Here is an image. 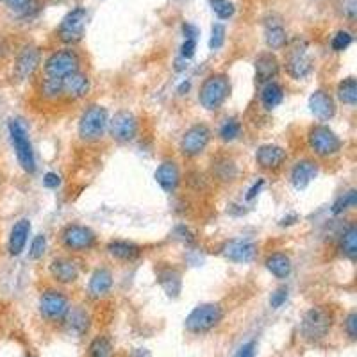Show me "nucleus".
Instances as JSON below:
<instances>
[{
  "mask_svg": "<svg viewBox=\"0 0 357 357\" xmlns=\"http://www.w3.org/2000/svg\"><path fill=\"white\" fill-rule=\"evenodd\" d=\"M286 300H287V287H279L277 292L272 293L270 305L274 307V309H279V307H283V304Z\"/></svg>",
  "mask_w": 357,
  "mask_h": 357,
  "instance_id": "a19ab883",
  "label": "nucleus"
},
{
  "mask_svg": "<svg viewBox=\"0 0 357 357\" xmlns=\"http://www.w3.org/2000/svg\"><path fill=\"white\" fill-rule=\"evenodd\" d=\"M286 70L287 74L292 75L293 79H305L307 75L311 74L313 70V59L309 57L307 54V47H293L287 54V59H286Z\"/></svg>",
  "mask_w": 357,
  "mask_h": 357,
  "instance_id": "ddd939ff",
  "label": "nucleus"
},
{
  "mask_svg": "<svg viewBox=\"0 0 357 357\" xmlns=\"http://www.w3.org/2000/svg\"><path fill=\"white\" fill-rule=\"evenodd\" d=\"M39 313L48 322H63L70 313V302L57 289H47L39 296Z\"/></svg>",
  "mask_w": 357,
  "mask_h": 357,
  "instance_id": "6e6552de",
  "label": "nucleus"
},
{
  "mask_svg": "<svg viewBox=\"0 0 357 357\" xmlns=\"http://www.w3.org/2000/svg\"><path fill=\"white\" fill-rule=\"evenodd\" d=\"M9 136H11L14 154H17V159L22 166V170L27 172V174H34L36 156L34 150H32L31 140H29V132H27L22 120H11L9 122Z\"/></svg>",
  "mask_w": 357,
  "mask_h": 357,
  "instance_id": "7ed1b4c3",
  "label": "nucleus"
},
{
  "mask_svg": "<svg viewBox=\"0 0 357 357\" xmlns=\"http://www.w3.org/2000/svg\"><path fill=\"white\" fill-rule=\"evenodd\" d=\"M332 325V314L327 307H311L305 311L304 318L300 323V331L305 340L320 341L323 340Z\"/></svg>",
  "mask_w": 357,
  "mask_h": 357,
  "instance_id": "39448f33",
  "label": "nucleus"
},
{
  "mask_svg": "<svg viewBox=\"0 0 357 357\" xmlns=\"http://www.w3.org/2000/svg\"><path fill=\"white\" fill-rule=\"evenodd\" d=\"M90 79L86 74H81V72H75V74L68 75L61 81V90L63 96H66L68 101H81L90 92Z\"/></svg>",
  "mask_w": 357,
  "mask_h": 357,
  "instance_id": "6ab92c4d",
  "label": "nucleus"
},
{
  "mask_svg": "<svg viewBox=\"0 0 357 357\" xmlns=\"http://www.w3.org/2000/svg\"><path fill=\"white\" fill-rule=\"evenodd\" d=\"M183 31H184V36H186V38H192V39H195L196 34H198V31H196V27L190 26V23H184Z\"/></svg>",
  "mask_w": 357,
  "mask_h": 357,
  "instance_id": "de8ad7c7",
  "label": "nucleus"
},
{
  "mask_svg": "<svg viewBox=\"0 0 357 357\" xmlns=\"http://www.w3.org/2000/svg\"><path fill=\"white\" fill-rule=\"evenodd\" d=\"M345 331L349 334L350 340H356L357 338V314L356 313H350L345 320Z\"/></svg>",
  "mask_w": 357,
  "mask_h": 357,
  "instance_id": "79ce46f5",
  "label": "nucleus"
},
{
  "mask_svg": "<svg viewBox=\"0 0 357 357\" xmlns=\"http://www.w3.org/2000/svg\"><path fill=\"white\" fill-rule=\"evenodd\" d=\"M223 41H225V27L222 23H214L213 29H211L210 48L211 50H218L223 45Z\"/></svg>",
  "mask_w": 357,
  "mask_h": 357,
  "instance_id": "58836bf2",
  "label": "nucleus"
},
{
  "mask_svg": "<svg viewBox=\"0 0 357 357\" xmlns=\"http://www.w3.org/2000/svg\"><path fill=\"white\" fill-rule=\"evenodd\" d=\"M231 93V81L223 74H214L205 79L201 86L198 101L207 111H216L223 105Z\"/></svg>",
  "mask_w": 357,
  "mask_h": 357,
  "instance_id": "f03ea898",
  "label": "nucleus"
},
{
  "mask_svg": "<svg viewBox=\"0 0 357 357\" xmlns=\"http://www.w3.org/2000/svg\"><path fill=\"white\" fill-rule=\"evenodd\" d=\"M284 99V90L280 84L277 83H266L265 88H263L261 92V102L265 105V109H275L277 105L283 102Z\"/></svg>",
  "mask_w": 357,
  "mask_h": 357,
  "instance_id": "c85d7f7f",
  "label": "nucleus"
},
{
  "mask_svg": "<svg viewBox=\"0 0 357 357\" xmlns=\"http://www.w3.org/2000/svg\"><path fill=\"white\" fill-rule=\"evenodd\" d=\"M286 150L279 145H261L256 152V161L263 170H277L286 163Z\"/></svg>",
  "mask_w": 357,
  "mask_h": 357,
  "instance_id": "f3484780",
  "label": "nucleus"
},
{
  "mask_svg": "<svg viewBox=\"0 0 357 357\" xmlns=\"http://www.w3.org/2000/svg\"><path fill=\"white\" fill-rule=\"evenodd\" d=\"M4 2L14 14H27L32 6V0H4Z\"/></svg>",
  "mask_w": 357,
  "mask_h": 357,
  "instance_id": "ea45409f",
  "label": "nucleus"
},
{
  "mask_svg": "<svg viewBox=\"0 0 357 357\" xmlns=\"http://www.w3.org/2000/svg\"><path fill=\"white\" fill-rule=\"evenodd\" d=\"M108 252L114 257V259H120V261H134L138 259L141 254L140 247L131 241H122V240H116V241H111L108 245Z\"/></svg>",
  "mask_w": 357,
  "mask_h": 357,
  "instance_id": "a878e982",
  "label": "nucleus"
},
{
  "mask_svg": "<svg viewBox=\"0 0 357 357\" xmlns=\"http://www.w3.org/2000/svg\"><path fill=\"white\" fill-rule=\"evenodd\" d=\"M338 99L340 102H343L345 105H356L357 104V81L354 77L343 79L340 84H338Z\"/></svg>",
  "mask_w": 357,
  "mask_h": 357,
  "instance_id": "c756f323",
  "label": "nucleus"
},
{
  "mask_svg": "<svg viewBox=\"0 0 357 357\" xmlns=\"http://www.w3.org/2000/svg\"><path fill=\"white\" fill-rule=\"evenodd\" d=\"M265 36H266V45H268L272 50H280V48L287 43L286 29H284L280 22L266 23Z\"/></svg>",
  "mask_w": 357,
  "mask_h": 357,
  "instance_id": "bb28decb",
  "label": "nucleus"
},
{
  "mask_svg": "<svg viewBox=\"0 0 357 357\" xmlns=\"http://www.w3.org/2000/svg\"><path fill=\"white\" fill-rule=\"evenodd\" d=\"M211 140L210 127L204 123H195L187 129L181 138V152L186 157H196L204 152Z\"/></svg>",
  "mask_w": 357,
  "mask_h": 357,
  "instance_id": "9d476101",
  "label": "nucleus"
},
{
  "mask_svg": "<svg viewBox=\"0 0 357 357\" xmlns=\"http://www.w3.org/2000/svg\"><path fill=\"white\" fill-rule=\"evenodd\" d=\"M236 357H256V343L249 341V343L241 345V349L238 350Z\"/></svg>",
  "mask_w": 357,
  "mask_h": 357,
  "instance_id": "a18cd8bd",
  "label": "nucleus"
},
{
  "mask_svg": "<svg viewBox=\"0 0 357 357\" xmlns=\"http://www.w3.org/2000/svg\"><path fill=\"white\" fill-rule=\"evenodd\" d=\"M61 184V178H59V175L54 174V172H48V174H45L43 177V186L48 187V190H54V187H57Z\"/></svg>",
  "mask_w": 357,
  "mask_h": 357,
  "instance_id": "c03bdc74",
  "label": "nucleus"
},
{
  "mask_svg": "<svg viewBox=\"0 0 357 357\" xmlns=\"http://www.w3.org/2000/svg\"><path fill=\"white\" fill-rule=\"evenodd\" d=\"M86 9L83 8L72 9L70 13L63 18L61 26H59V38H61L63 43L75 45L83 39L84 29H86Z\"/></svg>",
  "mask_w": 357,
  "mask_h": 357,
  "instance_id": "9b49d317",
  "label": "nucleus"
},
{
  "mask_svg": "<svg viewBox=\"0 0 357 357\" xmlns=\"http://www.w3.org/2000/svg\"><path fill=\"white\" fill-rule=\"evenodd\" d=\"M222 254L232 263H250L257 256V245L247 240H231L222 247Z\"/></svg>",
  "mask_w": 357,
  "mask_h": 357,
  "instance_id": "2eb2a0df",
  "label": "nucleus"
},
{
  "mask_svg": "<svg viewBox=\"0 0 357 357\" xmlns=\"http://www.w3.org/2000/svg\"><path fill=\"white\" fill-rule=\"evenodd\" d=\"M79 65H81V59H79L75 50H72V48L57 50V52L50 54L47 61H45V75L48 79L63 81L68 75L79 72Z\"/></svg>",
  "mask_w": 357,
  "mask_h": 357,
  "instance_id": "0eeeda50",
  "label": "nucleus"
},
{
  "mask_svg": "<svg viewBox=\"0 0 357 357\" xmlns=\"http://www.w3.org/2000/svg\"><path fill=\"white\" fill-rule=\"evenodd\" d=\"M316 175H318L316 161H313V159H300V161H296L293 165L289 181H292L295 190H305L316 178Z\"/></svg>",
  "mask_w": 357,
  "mask_h": 357,
  "instance_id": "a211bd4d",
  "label": "nucleus"
},
{
  "mask_svg": "<svg viewBox=\"0 0 357 357\" xmlns=\"http://www.w3.org/2000/svg\"><path fill=\"white\" fill-rule=\"evenodd\" d=\"M108 129L113 140L120 143H129L138 136V120L131 111H118L108 123Z\"/></svg>",
  "mask_w": 357,
  "mask_h": 357,
  "instance_id": "f8f14e48",
  "label": "nucleus"
},
{
  "mask_svg": "<svg viewBox=\"0 0 357 357\" xmlns=\"http://www.w3.org/2000/svg\"><path fill=\"white\" fill-rule=\"evenodd\" d=\"M109 114L102 105H90L79 118V138L83 141H99L108 131Z\"/></svg>",
  "mask_w": 357,
  "mask_h": 357,
  "instance_id": "f257e3e1",
  "label": "nucleus"
},
{
  "mask_svg": "<svg viewBox=\"0 0 357 357\" xmlns=\"http://www.w3.org/2000/svg\"><path fill=\"white\" fill-rule=\"evenodd\" d=\"M156 181L166 193L175 192L178 183H181V172H178L177 163L175 161L161 163L159 168L156 170Z\"/></svg>",
  "mask_w": 357,
  "mask_h": 357,
  "instance_id": "5701e85b",
  "label": "nucleus"
},
{
  "mask_svg": "<svg viewBox=\"0 0 357 357\" xmlns=\"http://www.w3.org/2000/svg\"><path fill=\"white\" fill-rule=\"evenodd\" d=\"M113 356V343L108 336H96L95 340L90 343L88 357H111Z\"/></svg>",
  "mask_w": 357,
  "mask_h": 357,
  "instance_id": "7c9ffc66",
  "label": "nucleus"
},
{
  "mask_svg": "<svg viewBox=\"0 0 357 357\" xmlns=\"http://www.w3.org/2000/svg\"><path fill=\"white\" fill-rule=\"evenodd\" d=\"M39 59H41L39 48L34 45H26L14 61V77L18 81H27L39 66Z\"/></svg>",
  "mask_w": 357,
  "mask_h": 357,
  "instance_id": "4468645a",
  "label": "nucleus"
},
{
  "mask_svg": "<svg viewBox=\"0 0 357 357\" xmlns=\"http://www.w3.org/2000/svg\"><path fill=\"white\" fill-rule=\"evenodd\" d=\"M309 147L318 157H332L341 150V140L340 136L336 134L329 125H318L311 127L309 136H307Z\"/></svg>",
  "mask_w": 357,
  "mask_h": 357,
  "instance_id": "423d86ee",
  "label": "nucleus"
},
{
  "mask_svg": "<svg viewBox=\"0 0 357 357\" xmlns=\"http://www.w3.org/2000/svg\"><path fill=\"white\" fill-rule=\"evenodd\" d=\"M265 186V181L263 178H259L256 184H254L252 187H250L249 192H247V201H252V198H256L257 195H259V192H261V187Z\"/></svg>",
  "mask_w": 357,
  "mask_h": 357,
  "instance_id": "49530a36",
  "label": "nucleus"
},
{
  "mask_svg": "<svg viewBox=\"0 0 357 357\" xmlns=\"http://www.w3.org/2000/svg\"><path fill=\"white\" fill-rule=\"evenodd\" d=\"M48 270H50L52 279L57 280L59 284H72L79 277L77 263L70 259V257H56V259H52L50 266H48Z\"/></svg>",
  "mask_w": 357,
  "mask_h": 357,
  "instance_id": "aec40b11",
  "label": "nucleus"
},
{
  "mask_svg": "<svg viewBox=\"0 0 357 357\" xmlns=\"http://www.w3.org/2000/svg\"><path fill=\"white\" fill-rule=\"evenodd\" d=\"M41 93L47 99H59L63 96V90H61V81L59 79H45L41 83Z\"/></svg>",
  "mask_w": 357,
  "mask_h": 357,
  "instance_id": "f704fd0d",
  "label": "nucleus"
},
{
  "mask_svg": "<svg viewBox=\"0 0 357 357\" xmlns=\"http://www.w3.org/2000/svg\"><path fill=\"white\" fill-rule=\"evenodd\" d=\"M279 75V59L272 52H265L256 59V79L257 83H272Z\"/></svg>",
  "mask_w": 357,
  "mask_h": 357,
  "instance_id": "4be33fe9",
  "label": "nucleus"
},
{
  "mask_svg": "<svg viewBox=\"0 0 357 357\" xmlns=\"http://www.w3.org/2000/svg\"><path fill=\"white\" fill-rule=\"evenodd\" d=\"M309 111L318 122H329L336 114V101L331 93L318 90L309 96Z\"/></svg>",
  "mask_w": 357,
  "mask_h": 357,
  "instance_id": "dca6fc26",
  "label": "nucleus"
},
{
  "mask_svg": "<svg viewBox=\"0 0 357 357\" xmlns=\"http://www.w3.org/2000/svg\"><path fill=\"white\" fill-rule=\"evenodd\" d=\"M195 48H196V39L186 38V41L181 47V54H183L184 59H190V57L195 56Z\"/></svg>",
  "mask_w": 357,
  "mask_h": 357,
  "instance_id": "37998d69",
  "label": "nucleus"
},
{
  "mask_svg": "<svg viewBox=\"0 0 357 357\" xmlns=\"http://www.w3.org/2000/svg\"><path fill=\"white\" fill-rule=\"evenodd\" d=\"M111 287H113V274L108 268H96L93 272L92 279H90V286H88L90 296L92 298H102L111 292Z\"/></svg>",
  "mask_w": 357,
  "mask_h": 357,
  "instance_id": "b1692460",
  "label": "nucleus"
},
{
  "mask_svg": "<svg viewBox=\"0 0 357 357\" xmlns=\"http://www.w3.org/2000/svg\"><path fill=\"white\" fill-rule=\"evenodd\" d=\"M356 205H357V192L356 190H349V192L343 193V195L332 204L331 211L332 214L338 216V214H343L345 211L352 210V207H356Z\"/></svg>",
  "mask_w": 357,
  "mask_h": 357,
  "instance_id": "2f4dec72",
  "label": "nucleus"
},
{
  "mask_svg": "<svg viewBox=\"0 0 357 357\" xmlns=\"http://www.w3.org/2000/svg\"><path fill=\"white\" fill-rule=\"evenodd\" d=\"M211 8H213L214 14L222 20H227L234 14V4L229 0H211Z\"/></svg>",
  "mask_w": 357,
  "mask_h": 357,
  "instance_id": "c9c22d12",
  "label": "nucleus"
},
{
  "mask_svg": "<svg viewBox=\"0 0 357 357\" xmlns=\"http://www.w3.org/2000/svg\"><path fill=\"white\" fill-rule=\"evenodd\" d=\"M340 249L343 256L349 257L350 261H354L357 257V227L354 223H350L343 231V234H341Z\"/></svg>",
  "mask_w": 357,
  "mask_h": 357,
  "instance_id": "cd10ccee",
  "label": "nucleus"
},
{
  "mask_svg": "<svg viewBox=\"0 0 357 357\" xmlns=\"http://www.w3.org/2000/svg\"><path fill=\"white\" fill-rule=\"evenodd\" d=\"M68 318V325H70V331L75 332V334H83L88 329V314L84 313L83 309H75L72 313L66 314Z\"/></svg>",
  "mask_w": 357,
  "mask_h": 357,
  "instance_id": "473e14b6",
  "label": "nucleus"
},
{
  "mask_svg": "<svg viewBox=\"0 0 357 357\" xmlns=\"http://www.w3.org/2000/svg\"><path fill=\"white\" fill-rule=\"evenodd\" d=\"M241 134V123L238 120H227L222 127H220V138L223 141H234L238 136Z\"/></svg>",
  "mask_w": 357,
  "mask_h": 357,
  "instance_id": "72a5a7b5",
  "label": "nucleus"
},
{
  "mask_svg": "<svg viewBox=\"0 0 357 357\" xmlns=\"http://www.w3.org/2000/svg\"><path fill=\"white\" fill-rule=\"evenodd\" d=\"M265 266H266V270L270 272L274 277H277V279H287L293 268L292 259L283 252H275L272 254V256L266 257Z\"/></svg>",
  "mask_w": 357,
  "mask_h": 357,
  "instance_id": "393cba45",
  "label": "nucleus"
},
{
  "mask_svg": "<svg viewBox=\"0 0 357 357\" xmlns=\"http://www.w3.org/2000/svg\"><path fill=\"white\" fill-rule=\"evenodd\" d=\"M61 241L66 250H72V252H86V250L95 247L96 236L90 227L72 223V225L65 227V231L61 232Z\"/></svg>",
  "mask_w": 357,
  "mask_h": 357,
  "instance_id": "1a4fd4ad",
  "label": "nucleus"
},
{
  "mask_svg": "<svg viewBox=\"0 0 357 357\" xmlns=\"http://www.w3.org/2000/svg\"><path fill=\"white\" fill-rule=\"evenodd\" d=\"M45 252H47V236L38 234L31 243V249H29V257L36 261V259H41V257L45 256Z\"/></svg>",
  "mask_w": 357,
  "mask_h": 357,
  "instance_id": "e433bc0d",
  "label": "nucleus"
},
{
  "mask_svg": "<svg viewBox=\"0 0 357 357\" xmlns=\"http://www.w3.org/2000/svg\"><path fill=\"white\" fill-rule=\"evenodd\" d=\"M350 45H352V34L347 31L336 32V36L331 41V47L334 52H343V50H347Z\"/></svg>",
  "mask_w": 357,
  "mask_h": 357,
  "instance_id": "4c0bfd02",
  "label": "nucleus"
},
{
  "mask_svg": "<svg viewBox=\"0 0 357 357\" xmlns=\"http://www.w3.org/2000/svg\"><path fill=\"white\" fill-rule=\"evenodd\" d=\"M29 234H31V222L29 220H18L17 223L11 229V234H9L8 249L11 256H20L26 249L27 240H29Z\"/></svg>",
  "mask_w": 357,
  "mask_h": 357,
  "instance_id": "412c9836",
  "label": "nucleus"
},
{
  "mask_svg": "<svg viewBox=\"0 0 357 357\" xmlns=\"http://www.w3.org/2000/svg\"><path fill=\"white\" fill-rule=\"evenodd\" d=\"M223 309L218 304H202L187 314L186 329L193 334H204L222 322Z\"/></svg>",
  "mask_w": 357,
  "mask_h": 357,
  "instance_id": "20e7f679",
  "label": "nucleus"
}]
</instances>
